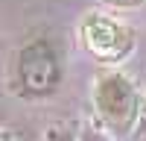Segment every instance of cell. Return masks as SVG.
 <instances>
[{
  "label": "cell",
  "mask_w": 146,
  "mask_h": 141,
  "mask_svg": "<svg viewBox=\"0 0 146 141\" xmlns=\"http://www.w3.org/2000/svg\"><path fill=\"white\" fill-rule=\"evenodd\" d=\"M64 82V59L53 38L32 35L27 38L9 62V88L15 97L38 103L58 94Z\"/></svg>",
  "instance_id": "obj_1"
},
{
  "label": "cell",
  "mask_w": 146,
  "mask_h": 141,
  "mask_svg": "<svg viewBox=\"0 0 146 141\" xmlns=\"http://www.w3.org/2000/svg\"><path fill=\"white\" fill-rule=\"evenodd\" d=\"M91 100H94L96 121H100V126L108 135L126 138V135H131L137 129L140 112H143V100H140L137 85L123 70H117V68L102 70L96 77V82H94Z\"/></svg>",
  "instance_id": "obj_2"
},
{
  "label": "cell",
  "mask_w": 146,
  "mask_h": 141,
  "mask_svg": "<svg viewBox=\"0 0 146 141\" xmlns=\"http://www.w3.org/2000/svg\"><path fill=\"white\" fill-rule=\"evenodd\" d=\"M79 44L102 65H120L135 53L137 32L111 12H88L79 21Z\"/></svg>",
  "instance_id": "obj_3"
},
{
  "label": "cell",
  "mask_w": 146,
  "mask_h": 141,
  "mask_svg": "<svg viewBox=\"0 0 146 141\" xmlns=\"http://www.w3.org/2000/svg\"><path fill=\"white\" fill-rule=\"evenodd\" d=\"M44 141H79V138H76V132H73L70 126H64V124H56V126H50V129H47Z\"/></svg>",
  "instance_id": "obj_4"
},
{
  "label": "cell",
  "mask_w": 146,
  "mask_h": 141,
  "mask_svg": "<svg viewBox=\"0 0 146 141\" xmlns=\"http://www.w3.org/2000/svg\"><path fill=\"white\" fill-rule=\"evenodd\" d=\"M100 3L105 9H111V12H131V9L146 6V0H100Z\"/></svg>",
  "instance_id": "obj_5"
},
{
  "label": "cell",
  "mask_w": 146,
  "mask_h": 141,
  "mask_svg": "<svg viewBox=\"0 0 146 141\" xmlns=\"http://www.w3.org/2000/svg\"><path fill=\"white\" fill-rule=\"evenodd\" d=\"M79 141H105V138H102V132H96L94 126H85L82 135H79Z\"/></svg>",
  "instance_id": "obj_6"
}]
</instances>
